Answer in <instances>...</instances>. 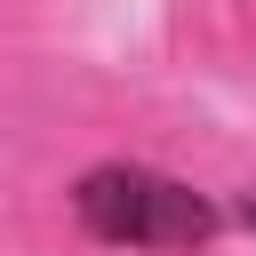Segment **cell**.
Returning a JSON list of instances; mask_svg holds the SVG:
<instances>
[{"instance_id":"6da1fadb","label":"cell","mask_w":256,"mask_h":256,"mask_svg":"<svg viewBox=\"0 0 256 256\" xmlns=\"http://www.w3.org/2000/svg\"><path fill=\"white\" fill-rule=\"evenodd\" d=\"M72 216L88 240L104 248H192L224 224V208L184 184V176H160V168H136V160H104L72 184Z\"/></svg>"},{"instance_id":"7a4b0ae2","label":"cell","mask_w":256,"mask_h":256,"mask_svg":"<svg viewBox=\"0 0 256 256\" xmlns=\"http://www.w3.org/2000/svg\"><path fill=\"white\" fill-rule=\"evenodd\" d=\"M232 216H240V224H248V232H256V184H248V192H240V200H232Z\"/></svg>"}]
</instances>
